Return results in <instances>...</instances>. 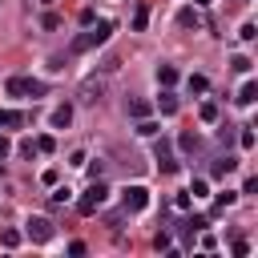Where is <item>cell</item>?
Wrapping results in <instances>:
<instances>
[{"label":"cell","instance_id":"obj_1","mask_svg":"<svg viewBox=\"0 0 258 258\" xmlns=\"http://www.w3.org/2000/svg\"><path fill=\"white\" fill-rule=\"evenodd\" d=\"M109 32H113V20H97V24H89L81 36H73V44H69V52L77 56V52H89V48H97V44H105L109 40Z\"/></svg>","mask_w":258,"mask_h":258},{"label":"cell","instance_id":"obj_2","mask_svg":"<svg viewBox=\"0 0 258 258\" xmlns=\"http://www.w3.org/2000/svg\"><path fill=\"white\" fill-rule=\"evenodd\" d=\"M105 198H109V185H105L101 177H93V185H89V189L81 194V202H77V210H81V214H97V206H101Z\"/></svg>","mask_w":258,"mask_h":258},{"label":"cell","instance_id":"obj_3","mask_svg":"<svg viewBox=\"0 0 258 258\" xmlns=\"http://www.w3.org/2000/svg\"><path fill=\"white\" fill-rule=\"evenodd\" d=\"M121 206H125V214H141L149 206V189L145 185H125L121 189Z\"/></svg>","mask_w":258,"mask_h":258},{"label":"cell","instance_id":"obj_4","mask_svg":"<svg viewBox=\"0 0 258 258\" xmlns=\"http://www.w3.org/2000/svg\"><path fill=\"white\" fill-rule=\"evenodd\" d=\"M153 157H157V165H161V173H177V161H173V145L161 137L157 145H153Z\"/></svg>","mask_w":258,"mask_h":258},{"label":"cell","instance_id":"obj_5","mask_svg":"<svg viewBox=\"0 0 258 258\" xmlns=\"http://www.w3.org/2000/svg\"><path fill=\"white\" fill-rule=\"evenodd\" d=\"M101 97H105V81H101V77H89V81L81 85V101H85V105H97Z\"/></svg>","mask_w":258,"mask_h":258},{"label":"cell","instance_id":"obj_6","mask_svg":"<svg viewBox=\"0 0 258 258\" xmlns=\"http://www.w3.org/2000/svg\"><path fill=\"white\" fill-rule=\"evenodd\" d=\"M24 226H28V238H32V242H48V238H52V222H48V218H28Z\"/></svg>","mask_w":258,"mask_h":258},{"label":"cell","instance_id":"obj_7","mask_svg":"<svg viewBox=\"0 0 258 258\" xmlns=\"http://www.w3.org/2000/svg\"><path fill=\"white\" fill-rule=\"evenodd\" d=\"M48 125H52V129H69V125H73V105H60V109H52Z\"/></svg>","mask_w":258,"mask_h":258},{"label":"cell","instance_id":"obj_8","mask_svg":"<svg viewBox=\"0 0 258 258\" xmlns=\"http://www.w3.org/2000/svg\"><path fill=\"white\" fill-rule=\"evenodd\" d=\"M177 149H181V153H198V149H202V137H198L194 129H185V133L177 137Z\"/></svg>","mask_w":258,"mask_h":258},{"label":"cell","instance_id":"obj_9","mask_svg":"<svg viewBox=\"0 0 258 258\" xmlns=\"http://www.w3.org/2000/svg\"><path fill=\"white\" fill-rule=\"evenodd\" d=\"M157 109H161V117H173V113H177V97L165 89V93L157 97Z\"/></svg>","mask_w":258,"mask_h":258},{"label":"cell","instance_id":"obj_10","mask_svg":"<svg viewBox=\"0 0 258 258\" xmlns=\"http://www.w3.org/2000/svg\"><path fill=\"white\" fill-rule=\"evenodd\" d=\"M234 169H238V157H230V153L214 161V177H226V173H234Z\"/></svg>","mask_w":258,"mask_h":258},{"label":"cell","instance_id":"obj_11","mask_svg":"<svg viewBox=\"0 0 258 258\" xmlns=\"http://www.w3.org/2000/svg\"><path fill=\"white\" fill-rule=\"evenodd\" d=\"M254 101H258V85H254V81H246V85L238 89V105H254Z\"/></svg>","mask_w":258,"mask_h":258},{"label":"cell","instance_id":"obj_12","mask_svg":"<svg viewBox=\"0 0 258 258\" xmlns=\"http://www.w3.org/2000/svg\"><path fill=\"white\" fill-rule=\"evenodd\" d=\"M0 125H4V129H16V125H24V113H16V109H0Z\"/></svg>","mask_w":258,"mask_h":258},{"label":"cell","instance_id":"obj_13","mask_svg":"<svg viewBox=\"0 0 258 258\" xmlns=\"http://www.w3.org/2000/svg\"><path fill=\"white\" fill-rule=\"evenodd\" d=\"M177 24H181V28H198V24H202V16H198L194 8H181V12H177Z\"/></svg>","mask_w":258,"mask_h":258},{"label":"cell","instance_id":"obj_14","mask_svg":"<svg viewBox=\"0 0 258 258\" xmlns=\"http://www.w3.org/2000/svg\"><path fill=\"white\" fill-rule=\"evenodd\" d=\"M173 81H177V69H173V64H157V85H165V89H169Z\"/></svg>","mask_w":258,"mask_h":258},{"label":"cell","instance_id":"obj_15","mask_svg":"<svg viewBox=\"0 0 258 258\" xmlns=\"http://www.w3.org/2000/svg\"><path fill=\"white\" fill-rule=\"evenodd\" d=\"M145 24H149V4H141L133 12V32H145Z\"/></svg>","mask_w":258,"mask_h":258},{"label":"cell","instance_id":"obj_16","mask_svg":"<svg viewBox=\"0 0 258 258\" xmlns=\"http://www.w3.org/2000/svg\"><path fill=\"white\" fill-rule=\"evenodd\" d=\"M12 97H24V89H28V77H8V85H4Z\"/></svg>","mask_w":258,"mask_h":258},{"label":"cell","instance_id":"obj_17","mask_svg":"<svg viewBox=\"0 0 258 258\" xmlns=\"http://www.w3.org/2000/svg\"><path fill=\"white\" fill-rule=\"evenodd\" d=\"M198 117H202L206 125H214V121H218V105H214V101H202V109H198Z\"/></svg>","mask_w":258,"mask_h":258},{"label":"cell","instance_id":"obj_18","mask_svg":"<svg viewBox=\"0 0 258 258\" xmlns=\"http://www.w3.org/2000/svg\"><path fill=\"white\" fill-rule=\"evenodd\" d=\"M0 246L16 250V246H20V230H0Z\"/></svg>","mask_w":258,"mask_h":258},{"label":"cell","instance_id":"obj_19","mask_svg":"<svg viewBox=\"0 0 258 258\" xmlns=\"http://www.w3.org/2000/svg\"><path fill=\"white\" fill-rule=\"evenodd\" d=\"M185 85H189V93H206V89H210V81H206L202 73H194V77H189Z\"/></svg>","mask_w":258,"mask_h":258},{"label":"cell","instance_id":"obj_20","mask_svg":"<svg viewBox=\"0 0 258 258\" xmlns=\"http://www.w3.org/2000/svg\"><path fill=\"white\" fill-rule=\"evenodd\" d=\"M210 194V181L206 177H194V185H189V198H206Z\"/></svg>","mask_w":258,"mask_h":258},{"label":"cell","instance_id":"obj_21","mask_svg":"<svg viewBox=\"0 0 258 258\" xmlns=\"http://www.w3.org/2000/svg\"><path fill=\"white\" fill-rule=\"evenodd\" d=\"M238 145H242V149H254V129H250V125H242V133H238Z\"/></svg>","mask_w":258,"mask_h":258},{"label":"cell","instance_id":"obj_22","mask_svg":"<svg viewBox=\"0 0 258 258\" xmlns=\"http://www.w3.org/2000/svg\"><path fill=\"white\" fill-rule=\"evenodd\" d=\"M52 202H56V206L73 202V189H69V185H56V189H52Z\"/></svg>","mask_w":258,"mask_h":258},{"label":"cell","instance_id":"obj_23","mask_svg":"<svg viewBox=\"0 0 258 258\" xmlns=\"http://www.w3.org/2000/svg\"><path fill=\"white\" fill-rule=\"evenodd\" d=\"M234 202H238V194H234V189H222V194H218V210H230Z\"/></svg>","mask_w":258,"mask_h":258},{"label":"cell","instance_id":"obj_24","mask_svg":"<svg viewBox=\"0 0 258 258\" xmlns=\"http://www.w3.org/2000/svg\"><path fill=\"white\" fill-rule=\"evenodd\" d=\"M24 93H28V97H44V93H48V85H44V81H28V89H24Z\"/></svg>","mask_w":258,"mask_h":258},{"label":"cell","instance_id":"obj_25","mask_svg":"<svg viewBox=\"0 0 258 258\" xmlns=\"http://www.w3.org/2000/svg\"><path fill=\"white\" fill-rule=\"evenodd\" d=\"M145 113H149V105H145V101H129V117H137V121H141Z\"/></svg>","mask_w":258,"mask_h":258},{"label":"cell","instance_id":"obj_26","mask_svg":"<svg viewBox=\"0 0 258 258\" xmlns=\"http://www.w3.org/2000/svg\"><path fill=\"white\" fill-rule=\"evenodd\" d=\"M230 64H234V73H250V64H254V60H250V56H234Z\"/></svg>","mask_w":258,"mask_h":258},{"label":"cell","instance_id":"obj_27","mask_svg":"<svg viewBox=\"0 0 258 258\" xmlns=\"http://www.w3.org/2000/svg\"><path fill=\"white\" fill-rule=\"evenodd\" d=\"M137 133H141V137H153V133H157V121H145V117H141V125H137Z\"/></svg>","mask_w":258,"mask_h":258},{"label":"cell","instance_id":"obj_28","mask_svg":"<svg viewBox=\"0 0 258 258\" xmlns=\"http://www.w3.org/2000/svg\"><path fill=\"white\" fill-rule=\"evenodd\" d=\"M52 149H56L52 137H36V153H52Z\"/></svg>","mask_w":258,"mask_h":258},{"label":"cell","instance_id":"obj_29","mask_svg":"<svg viewBox=\"0 0 258 258\" xmlns=\"http://www.w3.org/2000/svg\"><path fill=\"white\" fill-rule=\"evenodd\" d=\"M153 246H157V250H169V230H161V234L153 238Z\"/></svg>","mask_w":258,"mask_h":258},{"label":"cell","instance_id":"obj_30","mask_svg":"<svg viewBox=\"0 0 258 258\" xmlns=\"http://www.w3.org/2000/svg\"><path fill=\"white\" fill-rule=\"evenodd\" d=\"M238 36H242V40H254V36H258V28H254V24H242V32H238Z\"/></svg>","mask_w":258,"mask_h":258},{"label":"cell","instance_id":"obj_31","mask_svg":"<svg viewBox=\"0 0 258 258\" xmlns=\"http://www.w3.org/2000/svg\"><path fill=\"white\" fill-rule=\"evenodd\" d=\"M8 153H12V141H8V137H0V161H4Z\"/></svg>","mask_w":258,"mask_h":258},{"label":"cell","instance_id":"obj_32","mask_svg":"<svg viewBox=\"0 0 258 258\" xmlns=\"http://www.w3.org/2000/svg\"><path fill=\"white\" fill-rule=\"evenodd\" d=\"M198 4H210V0H198Z\"/></svg>","mask_w":258,"mask_h":258},{"label":"cell","instance_id":"obj_33","mask_svg":"<svg viewBox=\"0 0 258 258\" xmlns=\"http://www.w3.org/2000/svg\"><path fill=\"white\" fill-rule=\"evenodd\" d=\"M242 4H250V0H242Z\"/></svg>","mask_w":258,"mask_h":258}]
</instances>
